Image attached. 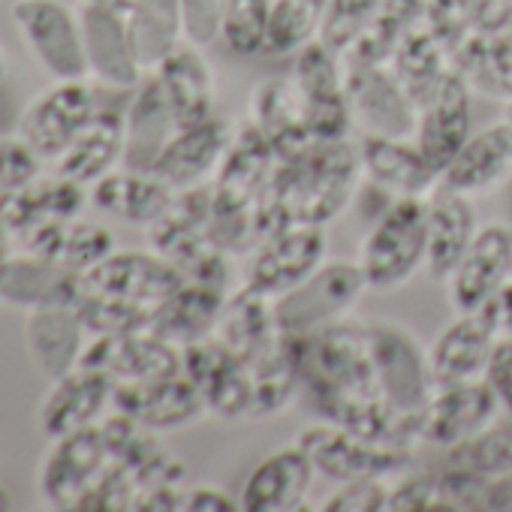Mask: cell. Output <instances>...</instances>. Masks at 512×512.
<instances>
[{"mask_svg":"<svg viewBox=\"0 0 512 512\" xmlns=\"http://www.w3.org/2000/svg\"><path fill=\"white\" fill-rule=\"evenodd\" d=\"M362 190V166L356 142H314L296 160H287L269 193L275 196V214L287 223H320L335 220Z\"/></svg>","mask_w":512,"mask_h":512,"instance_id":"1","label":"cell"},{"mask_svg":"<svg viewBox=\"0 0 512 512\" xmlns=\"http://www.w3.org/2000/svg\"><path fill=\"white\" fill-rule=\"evenodd\" d=\"M488 509H494V512H512V473L488 482Z\"/></svg>","mask_w":512,"mask_h":512,"instance_id":"47","label":"cell"},{"mask_svg":"<svg viewBox=\"0 0 512 512\" xmlns=\"http://www.w3.org/2000/svg\"><path fill=\"white\" fill-rule=\"evenodd\" d=\"M356 151L362 178L389 193L392 199H425L440 184V172L425 160L413 136L362 133Z\"/></svg>","mask_w":512,"mask_h":512,"instance_id":"22","label":"cell"},{"mask_svg":"<svg viewBox=\"0 0 512 512\" xmlns=\"http://www.w3.org/2000/svg\"><path fill=\"white\" fill-rule=\"evenodd\" d=\"M91 344V332L76 311V305H49L28 311L25 320V347L34 368L52 383L76 371Z\"/></svg>","mask_w":512,"mask_h":512,"instance_id":"25","label":"cell"},{"mask_svg":"<svg viewBox=\"0 0 512 512\" xmlns=\"http://www.w3.org/2000/svg\"><path fill=\"white\" fill-rule=\"evenodd\" d=\"M79 19H82V34H85V55H88V79L115 88V91H133L145 67L136 55L127 16L109 7L97 4H79Z\"/></svg>","mask_w":512,"mask_h":512,"instance_id":"18","label":"cell"},{"mask_svg":"<svg viewBox=\"0 0 512 512\" xmlns=\"http://www.w3.org/2000/svg\"><path fill=\"white\" fill-rule=\"evenodd\" d=\"M329 260V232L320 223H287L266 235L247 263L253 293L281 299Z\"/></svg>","mask_w":512,"mask_h":512,"instance_id":"9","label":"cell"},{"mask_svg":"<svg viewBox=\"0 0 512 512\" xmlns=\"http://www.w3.org/2000/svg\"><path fill=\"white\" fill-rule=\"evenodd\" d=\"M389 509L392 512H425V509H440V482L437 470L428 473H410L401 482L392 485L389 494Z\"/></svg>","mask_w":512,"mask_h":512,"instance_id":"43","label":"cell"},{"mask_svg":"<svg viewBox=\"0 0 512 512\" xmlns=\"http://www.w3.org/2000/svg\"><path fill=\"white\" fill-rule=\"evenodd\" d=\"M485 380L494 389V395L500 401V410L506 416H512V335H500V341L494 347V356L488 362Z\"/></svg>","mask_w":512,"mask_h":512,"instance_id":"45","label":"cell"},{"mask_svg":"<svg viewBox=\"0 0 512 512\" xmlns=\"http://www.w3.org/2000/svg\"><path fill=\"white\" fill-rule=\"evenodd\" d=\"M437 464L443 470H461L488 482L512 473V416H506V422L494 419L473 437L440 449Z\"/></svg>","mask_w":512,"mask_h":512,"instance_id":"34","label":"cell"},{"mask_svg":"<svg viewBox=\"0 0 512 512\" xmlns=\"http://www.w3.org/2000/svg\"><path fill=\"white\" fill-rule=\"evenodd\" d=\"M103 106V85L91 79L52 82L43 94H37L19 121V136L43 157L58 160L79 133L97 118Z\"/></svg>","mask_w":512,"mask_h":512,"instance_id":"8","label":"cell"},{"mask_svg":"<svg viewBox=\"0 0 512 512\" xmlns=\"http://www.w3.org/2000/svg\"><path fill=\"white\" fill-rule=\"evenodd\" d=\"M458 70L473 91L512 103V28L503 34H479L458 49Z\"/></svg>","mask_w":512,"mask_h":512,"instance_id":"35","label":"cell"},{"mask_svg":"<svg viewBox=\"0 0 512 512\" xmlns=\"http://www.w3.org/2000/svg\"><path fill=\"white\" fill-rule=\"evenodd\" d=\"M293 85L302 100L305 127L317 142H347L356 130L347 100V64L323 40L293 58Z\"/></svg>","mask_w":512,"mask_h":512,"instance_id":"6","label":"cell"},{"mask_svg":"<svg viewBox=\"0 0 512 512\" xmlns=\"http://www.w3.org/2000/svg\"><path fill=\"white\" fill-rule=\"evenodd\" d=\"M115 401V380L91 365L52 380L49 392L37 407L40 428L49 440L85 431L106 419V410Z\"/></svg>","mask_w":512,"mask_h":512,"instance_id":"20","label":"cell"},{"mask_svg":"<svg viewBox=\"0 0 512 512\" xmlns=\"http://www.w3.org/2000/svg\"><path fill=\"white\" fill-rule=\"evenodd\" d=\"M383 7V0H329L320 40L341 58L359 43Z\"/></svg>","mask_w":512,"mask_h":512,"instance_id":"39","label":"cell"},{"mask_svg":"<svg viewBox=\"0 0 512 512\" xmlns=\"http://www.w3.org/2000/svg\"><path fill=\"white\" fill-rule=\"evenodd\" d=\"M82 365L109 374L115 383H145L181 374V350L151 329L94 335Z\"/></svg>","mask_w":512,"mask_h":512,"instance_id":"19","label":"cell"},{"mask_svg":"<svg viewBox=\"0 0 512 512\" xmlns=\"http://www.w3.org/2000/svg\"><path fill=\"white\" fill-rule=\"evenodd\" d=\"M365 344L374 368V380L398 416H416L434 395V377L428 365V347L395 320L365 323Z\"/></svg>","mask_w":512,"mask_h":512,"instance_id":"4","label":"cell"},{"mask_svg":"<svg viewBox=\"0 0 512 512\" xmlns=\"http://www.w3.org/2000/svg\"><path fill=\"white\" fill-rule=\"evenodd\" d=\"M175 190L160 181L154 172L115 169L97 184H91V202L103 211H112L130 223H154L172 202Z\"/></svg>","mask_w":512,"mask_h":512,"instance_id":"32","label":"cell"},{"mask_svg":"<svg viewBox=\"0 0 512 512\" xmlns=\"http://www.w3.org/2000/svg\"><path fill=\"white\" fill-rule=\"evenodd\" d=\"M184 40L193 46H211L220 40V19H223V0H178Z\"/></svg>","mask_w":512,"mask_h":512,"instance_id":"44","label":"cell"},{"mask_svg":"<svg viewBox=\"0 0 512 512\" xmlns=\"http://www.w3.org/2000/svg\"><path fill=\"white\" fill-rule=\"evenodd\" d=\"M275 0H223L220 43L238 58H260L266 49Z\"/></svg>","mask_w":512,"mask_h":512,"instance_id":"38","label":"cell"},{"mask_svg":"<svg viewBox=\"0 0 512 512\" xmlns=\"http://www.w3.org/2000/svg\"><path fill=\"white\" fill-rule=\"evenodd\" d=\"M347 100L359 133L413 136L416 130V100L389 64H347Z\"/></svg>","mask_w":512,"mask_h":512,"instance_id":"16","label":"cell"},{"mask_svg":"<svg viewBox=\"0 0 512 512\" xmlns=\"http://www.w3.org/2000/svg\"><path fill=\"white\" fill-rule=\"evenodd\" d=\"M82 293V275L70 266L40 253H10L0 263V302L37 311L49 305H76Z\"/></svg>","mask_w":512,"mask_h":512,"instance_id":"27","label":"cell"},{"mask_svg":"<svg viewBox=\"0 0 512 512\" xmlns=\"http://www.w3.org/2000/svg\"><path fill=\"white\" fill-rule=\"evenodd\" d=\"M112 407L136 419L148 431H178L199 422L208 413L202 389L184 371L163 380L115 383Z\"/></svg>","mask_w":512,"mask_h":512,"instance_id":"21","label":"cell"},{"mask_svg":"<svg viewBox=\"0 0 512 512\" xmlns=\"http://www.w3.org/2000/svg\"><path fill=\"white\" fill-rule=\"evenodd\" d=\"M112 250H115V238H112V232L106 226L82 223V220H67L64 232H61V241H58L55 260L70 266L73 272L85 275L88 269L103 263Z\"/></svg>","mask_w":512,"mask_h":512,"instance_id":"40","label":"cell"},{"mask_svg":"<svg viewBox=\"0 0 512 512\" xmlns=\"http://www.w3.org/2000/svg\"><path fill=\"white\" fill-rule=\"evenodd\" d=\"M13 22L34 64L52 82L88 79L79 7H70L64 0H16Z\"/></svg>","mask_w":512,"mask_h":512,"instance_id":"5","label":"cell"},{"mask_svg":"<svg viewBox=\"0 0 512 512\" xmlns=\"http://www.w3.org/2000/svg\"><path fill=\"white\" fill-rule=\"evenodd\" d=\"M503 118H506V121L512 124V103H506V112H503Z\"/></svg>","mask_w":512,"mask_h":512,"instance_id":"52","label":"cell"},{"mask_svg":"<svg viewBox=\"0 0 512 512\" xmlns=\"http://www.w3.org/2000/svg\"><path fill=\"white\" fill-rule=\"evenodd\" d=\"M232 136V124L217 115L193 127H178L151 172L172 190L205 187L211 178H217L232 145Z\"/></svg>","mask_w":512,"mask_h":512,"instance_id":"23","label":"cell"},{"mask_svg":"<svg viewBox=\"0 0 512 512\" xmlns=\"http://www.w3.org/2000/svg\"><path fill=\"white\" fill-rule=\"evenodd\" d=\"M299 443L311 455L317 473L332 482L401 473L413 458L410 443L365 437V434L335 425V422H320V425L305 428L299 434Z\"/></svg>","mask_w":512,"mask_h":512,"instance_id":"7","label":"cell"},{"mask_svg":"<svg viewBox=\"0 0 512 512\" xmlns=\"http://www.w3.org/2000/svg\"><path fill=\"white\" fill-rule=\"evenodd\" d=\"M184 509L187 512H235L241 509L238 497H232L226 488L214 485V482H199L196 488L184 491Z\"/></svg>","mask_w":512,"mask_h":512,"instance_id":"46","label":"cell"},{"mask_svg":"<svg viewBox=\"0 0 512 512\" xmlns=\"http://www.w3.org/2000/svg\"><path fill=\"white\" fill-rule=\"evenodd\" d=\"M7 79H10V70H7V58H4V52H0V91L7 88Z\"/></svg>","mask_w":512,"mask_h":512,"instance_id":"51","label":"cell"},{"mask_svg":"<svg viewBox=\"0 0 512 512\" xmlns=\"http://www.w3.org/2000/svg\"><path fill=\"white\" fill-rule=\"evenodd\" d=\"M425 217H428V275L446 281L461 253L467 250L479 217L470 196L446 187L443 181L425 196Z\"/></svg>","mask_w":512,"mask_h":512,"instance_id":"30","label":"cell"},{"mask_svg":"<svg viewBox=\"0 0 512 512\" xmlns=\"http://www.w3.org/2000/svg\"><path fill=\"white\" fill-rule=\"evenodd\" d=\"M497 341H500V326L491 305L479 311L455 314L428 347L434 386L485 380Z\"/></svg>","mask_w":512,"mask_h":512,"instance_id":"15","label":"cell"},{"mask_svg":"<svg viewBox=\"0 0 512 512\" xmlns=\"http://www.w3.org/2000/svg\"><path fill=\"white\" fill-rule=\"evenodd\" d=\"M329 0H275L269 34H266V58L293 61L305 46L320 40Z\"/></svg>","mask_w":512,"mask_h":512,"instance_id":"37","label":"cell"},{"mask_svg":"<svg viewBox=\"0 0 512 512\" xmlns=\"http://www.w3.org/2000/svg\"><path fill=\"white\" fill-rule=\"evenodd\" d=\"M223 305H226V299L220 290L187 281L175 296H169L160 305V311L154 314L151 332L163 335L166 341H172L178 347H187L214 332Z\"/></svg>","mask_w":512,"mask_h":512,"instance_id":"33","label":"cell"},{"mask_svg":"<svg viewBox=\"0 0 512 512\" xmlns=\"http://www.w3.org/2000/svg\"><path fill=\"white\" fill-rule=\"evenodd\" d=\"M115 458L100 425L55 437L40 464V494L52 509H85L94 488L112 470Z\"/></svg>","mask_w":512,"mask_h":512,"instance_id":"12","label":"cell"},{"mask_svg":"<svg viewBox=\"0 0 512 512\" xmlns=\"http://www.w3.org/2000/svg\"><path fill=\"white\" fill-rule=\"evenodd\" d=\"M127 28L136 46V55L148 70H154L175 46L184 43V22L178 0H139L127 13Z\"/></svg>","mask_w":512,"mask_h":512,"instance_id":"36","label":"cell"},{"mask_svg":"<svg viewBox=\"0 0 512 512\" xmlns=\"http://www.w3.org/2000/svg\"><path fill=\"white\" fill-rule=\"evenodd\" d=\"M181 269L169 260L166 253L148 250H121L109 253L103 263L82 275V290L94 296H106L133 308H145L151 314L184 287Z\"/></svg>","mask_w":512,"mask_h":512,"instance_id":"11","label":"cell"},{"mask_svg":"<svg viewBox=\"0 0 512 512\" xmlns=\"http://www.w3.org/2000/svg\"><path fill=\"white\" fill-rule=\"evenodd\" d=\"M115 94H118L115 88H103V106H100L97 118L55 160L58 175L91 187L100 178H106L109 172H115L118 166H124V109H127L130 97L121 106H112L109 100Z\"/></svg>","mask_w":512,"mask_h":512,"instance_id":"28","label":"cell"},{"mask_svg":"<svg viewBox=\"0 0 512 512\" xmlns=\"http://www.w3.org/2000/svg\"><path fill=\"white\" fill-rule=\"evenodd\" d=\"M440 181L470 199L503 190L512 181V124L497 118L470 133L461 151L443 169Z\"/></svg>","mask_w":512,"mask_h":512,"instance_id":"24","label":"cell"},{"mask_svg":"<svg viewBox=\"0 0 512 512\" xmlns=\"http://www.w3.org/2000/svg\"><path fill=\"white\" fill-rule=\"evenodd\" d=\"M10 256V247H7V223H4V217H0V263H4Z\"/></svg>","mask_w":512,"mask_h":512,"instance_id":"49","label":"cell"},{"mask_svg":"<svg viewBox=\"0 0 512 512\" xmlns=\"http://www.w3.org/2000/svg\"><path fill=\"white\" fill-rule=\"evenodd\" d=\"M356 260L371 293H398L428 269L425 199H392L359 241Z\"/></svg>","mask_w":512,"mask_h":512,"instance_id":"2","label":"cell"},{"mask_svg":"<svg viewBox=\"0 0 512 512\" xmlns=\"http://www.w3.org/2000/svg\"><path fill=\"white\" fill-rule=\"evenodd\" d=\"M175 130L178 124L160 82L154 73H145L124 109V166L151 172Z\"/></svg>","mask_w":512,"mask_h":512,"instance_id":"29","label":"cell"},{"mask_svg":"<svg viewBox=\"0 0 512 512\" xmlns=\"http://www.w3.org/2000/svg\"><path fill=\"white\" fill-rule=\"evenodd\" d=\"M43 157L19 136V139H0V187L7 193L25 190L37 181Z\"/></svg>","mask_w":512,"mask_h":512,"instance_id":"42","label":"cell"},{"mask_svg":"<svg viewBox=\"0 0 512 512\" xmlns=\"http://www.w3.org/2000/svg\"><path fill=\"white\" fill-rule=\"evenodd\" d=\"M512 281V223L503 217L479 220L467 250L443 281L452 314L491 305Z\"/></svg>","mask_w":512,"mask_h":512,"instance_id":"10","label":"cell"},{"mask_svg":"<svg viewBox=\"0 0 512 512\" xmlns=\"http://www.w3.org/2000/svg\"><path fill=\"white\" fill-rule=\"evenodd\" d=\"M392 485L386 476H359L350 482H341L335 494L320 503L323 512H386L389 509Z\"/></svg>","mask_w":512,"mask_h":512,"instance_id":"41","label":"cell"},{"mask_svg":"<svg viewBox=\"0 0 512 512\" xmlns=\"http://www.w3.org/2000/svg\"><path fill=\"white\" fill-rule=\"evenodd\" d=\"M314 479L317 467L305 446L284 443L250 467L238 503L244 512H296L308 503Z\"/></svg>","mask_w":512,"mask_h":512,"instance_id":"17","label":"cell"},{"mask_svg":"<svg viewBox=\"0 0 512 512\" xmlns=\"http://www.w3.org/2000/svg\"><path fill=\"white\" fill-rule=\"evenodd\" d=\"M500 413H503L500 401L488 386V380L452 383L434 389L431 401L413 416V428L419 446L446 449L473 437L476 431L491 425Z\"/></svg>","mask_w":512,"mask_h":512,"instance_id":"14","label":"cell"},{"mask_svg":"<svg viewBox=\"0 0 512 512\" xmlns=\"http://www.w3.org/2000/svg\"><path fill=\"white\" fill-rule=\"evenodd\" d=\"M85 4H97V7H109V10H118V13H130L139 0H85Z\"/></svg>","mask_w":512,"mask_h":512,"instance_id":"48","label":"cell"},{"mask_svg":"<svg viewBox=\"0 0 512 512\" xmlns=\"http://www.w3.org/2000/svg\"><path fill=\"white\" fill-rule=\"evenodd\" d=\"M235 359L250 362L256 353H263L278 335L275 299L253 293L244 287L235 299H229L220 311V320L211 332Z\"/></svg>","mask_w":512,"mask_h":512,"instance_id":"31","label":"cell"},{"mask_svg":"<svg viewBox=\"0 0 512 512\" xmlns=\"http://www.w3.org/2000/svg\"><path fill=\"white\" fill-rule=\"evenodd\" d=\"M473 88L461 76L458 67H452L419 103H416V130L413 142L425 154V160L443 175V169L452 163V157L461 151L467 136L473 133V115L470 103Z\"/></svg>","mask_w":512,"mask_h":512,"instance_id":"13","label":"cell"},{"mask_svg":"<svg viewBox=\"0 0 512 512\" xmlns=\"http://www.w3.org/2000/svg\"><path fill=\"white\" fill-rule=\"evenodd\" d=\"M365 293L371 290L359 260H326L308 281L275 299L278 329L293 338H308L347 323Z\"/></svg>","mask_w":512,"mask_h":512,"instance_id":"3","label":"cell"},{"mask_svg":"<svg viewBox=\"0 0 512 512\" xmlns=\"http://www.w3.org/2000/svg\"><path fill=\"white\" fill-rule=\"evenodd\" d=\"M7 509H13V497H10L7 485L0 482V512H7Z\"/></svg>","mask_w":512,"mask_h":512,"instance_id":"50","label":"cell"},{"mask_svg":"<svg viewBox=\"0 0 512 512\" xmlns=\"http://www.w3.org/2000/svg\"><path fill=\"white\" fill-rule=\"evenodd\" d=\"M148 73L160 82L178 127H193L217 115V79L202 46L184 40Z\"/></svg>","mask_w":512,"mask_h":512,"instance_id":"26","label":"cell"}]
</instances>
